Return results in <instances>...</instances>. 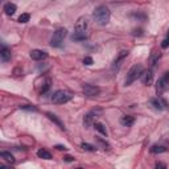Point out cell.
I'll return each instance as SVG.
<instances>
[{
  "instance_id": "obj_30",
  "label": "cell",
  "mask_w": 169,
  "mask_h": 169,
  "mask_svg": "<svg viewBox=\"0 0 169 169\" xmlns=\"http://www.w3.org/2000/svg\"><path fill=\"white\" fill-rule=\"evenodd\" d=\"M63 160H65V161H67V162H70V161H74V157H72V156H65V157H63Z\"/></svg>"
},
{
  "instance_id": "obj_24",
  "label": "cell",
  "mask_w": 169,
  "mask_h": 169,
  "mask_svg": "<svg viewBox=\"0 0 169 169\" xmlns=\"http://www.w3.org/2000/svg\"><path fill=\"white\" fill-rule=\"evenodd\" d=\"M97 140L103 147V150H110V144H108L106 140H103V139H101V137H97Z\"/></svg>"
},
{
  "instance_id": "obj_25",
  "label": "cell",
  "mask_w": 169,
  "mask_h": 169,
  "mask_svg": "<svg viewBox=\"0 0 169 169\" xmlns=\"http://www.w3.org/2000/svg\"><path fill=\"white\" fill-rule=\"evenodd\" d=\"M20 108H23V110H28V111H37V107L31 106V104H25V106H20Z\"/></svg>"
},
{
  "instance_id": "obj_20",
  "label": "cell",
  "mask_w": 169,
  "mask_h": 169,
  "mask_svg": "<svg viewBox=\"0 0 169 169\" xmlns=\"http://www.w3.org/2000/svg\"><path fill=\"white\" fill-rule=\"evenodd\" d=\"M87 38V36L84 33H74L72 36V40L73 41H84Z\"/></svg>"
},
{
  "instance_id": "obj_14",
  "label": "cell",
  "mask_w": 169,
  "mask_h": 169,
  "mask_svg": "<svg viewBox=\"0 0 169 169\" xmlns=\"http://www.w3.org/2000/svg\"><path fill=\"white\" fill-rule=\"evenodd\" d=\"M16 11H17V7H16V4H13V3H7L6 6H4V12H6V15H8V16L15 15Z\"/></svg>"
},
{
  "instance_id": "obj_21",
  "label": "cell",
  "mask_w": 169,
  "mask_h": 169,
  "mask_svg": "<svg viewBox=\"0 0 169 169\" xmlns=\"http://www.w3.org/2000/svg\"><path fill=\"white\" fill-rule=\"evenodd\" d=\"M165 151H167V148L162 147V145H153L151 148V152L152 153H162V152H165Z\"/></svg>"
},
{
  "instance_id": "obj_3",
  "label": "cell",
  "mask_w": 169,
  "mask_h": 169,
  "mask_svg": "<svg viewBox=\"0 0 169 169\" xmlns=\"http://www.w3.org/2000/svg\"><path fill=\"white\" fill-rule=\"evenodd\" d=\"M66 36H67V31H66L65 28H59V29H57V31L54 32L52 40H50V45H52L53 48L61 46V44L63 42V38H65Z\"/></svg>"
},
{
  "instance_id": "obj_23",
  "label": "cell",
  "mask_w": 169,
  "mask_h": 169,
  "mask_svg": "<svg viewBox=\"0 0 169 169\" xmlns=\"http://www.w3.org/2000/svg\"><path fill=\"white\" fill-rule=\"evenodd\" d=\"M29 19H31V15H29V13H23V15H20V16H19L17 21L24 24V23H28V21H29Z\"/></svg>"
},
{
  "instance_id": "obj_22",
  "label": "cell",
  "mask_w": 169,
  "mask_h": 169,
  "mask_svg": "<svg viewBox=\"0 0 169 169\" xmlns=\"http://www.w3.org/2000/svg\"><path fill=\"white\" fill-rule=\"evenodd\" d=\"M81 147H82V150L89 151V152H95V151H97V148H95V147L91 145V144H87V143H82V144H81Z\"/></svg>"
},
{
  "instance_id": "obj_19",
  "label": "cell",
  "mask_w": 169,
  "mask_h": 169,
  "mask_svg": "<svg viewBox=\"0 0 169 169\" xmlns=\"http://www.w3.org/2000/svg\"><path fill=\"white\" fill-rule=\"evenodd\" d=\"M0 157L4 158V160H7L8 162H11V164L15 162V157H13V155H11L9 152H2V153H0Z\"/></svg>"
},
{
  "instance_id": "obj_1",
  "label": "cell",
  "mask_w": 169,
  "mask_h": 169,
  "mask_svg": "<svg viewBox=\"0 0 169 169\" xmlns=\"http://www.w3.org/2000/svg\"><path fill=\"white\" fill-rule=\"evenodd\" d=\"M110 9L106 6H98L93 12V17L95 20V23L99 25H107L108 21H110Z\"/></svg>"
},
{
  "instance_id": "obj_4",
  "label": "cell",
  "mask_w": 169,
  "mask_h": 169,
  "mask_svg": "<svg viewBox=\"0 0 169 169\" xmlns=\"http://www.w3.org/2000/svg\"><path fill=\"white\" fill-rule=\"evenodd\" d=\"M70 99H72V94L67 93V91H63V90H58L52 95V102L56 103V104L67 103Z\"/></svg>"
},
{
  "instance_id": "obj_17",
  "label": "cell",
  "mask_w": 169,
  "mask_h": 169,
  "mask_svg": "<svg viewBox=\"0 0 169 169\" xmlns=\"http://www.w3.org/2000/svg\"><path fill=\"white\" fill-rule=\"evenodd\" d=\"M93 123H95L94 122V112H90L83 118V124H84V127H90Z\"/></svg>"
},
{
  "instance_id": "obj_15",
  "label": "cell",
  "mask_w": 169,
  "mask_h": 169,
  "mask_svg": "<svg viewBox=\"0 0 169 169\" xmlns=\"http://www.w3.org/2000/svg\"><path fill=\"white\" fill-rule=\"evenodd\" d=\"M120 123L123 124L124 127H131L132 124L135 123V118L130 116V115H124V116L120 119Z\"/></svg>"
},
{
  "instance_id": "obj_8",
  "label": "cell",
  "mask_w": 169,
  "mask_h": 169,
  "mask_svg": "<svg viewBox=\"0 0 169 169\" xmlns=\"http://www.w3.org/2000/svg\"><path fill=\"white\" fill-rule=\"evenodd\" d=\"M140 79H141V83L145 84V86H151L152 82H153V74L151 70H144L140 76Z\"/></svg>"
},
{
  "instance_id": "obj_18",
  "label": "cell",
  "mask_w": 169,
  "mask_h": 169,
  "mask_svg": "<svg viewBox=\"0 0 169 169\" xmlns=\"http://www.w3.org/2000/svg\"><path fill=\"white\" fill-rule=\"evenodd\" d=\"M37 156L40 158H44V160H50V158H52L50 152H48L46 150H38L37 151Z\"/></svg>"
},
{
  "instance_id": "obj_31",
  "label": "cell",
  "mask_w": 169,
  "mask_h": 169,
  "mask_svg": "<svg viewBox=\"0 0 169 169\" xmlns=\"http://www.w3.org/2000/svg\"><path fill=\"white\" fill-rule=\"evenodd\" d=\"M0 169H9V168H7L6 165H0Z\"/></svg>"
},
{
  "instance_id": "obj_28",
  "label": "cell",
  "mask_w": 169,
  "mask_h": 169,
  "mask_svg": "<svg viewBox=\"0 0 169 169\" xmlns=\"http://www.w3.org/2000/svg\"><path fill=\"white\" fill-rule=\"evenodd\" d=\"M168 46H169V37H167V38L161 42V48H162V49H167Z\"/></svg>"
},
{
  "instance_id": "obj_12",
  "label": "cell",
  "mask_w": 169,
  "mask_h": 169,
  "mask_svg": "<svg viewBox=\"0 0 169 169\" xmlns=\"http://www.w3.org/2000/svg\"><path fill=\"white\" fill-rule=\"evenodd\" d=\"M128 54H130V52L128 50H122L120 53L118 54V57L115 58V61H114V65H112V69H115V67H119V65H120V62L123 61L124 58H126Z\"/></svg>"
},
{
  "instance_id": "obj_33",
  "label": "cell",
  "mask_w": 169,
  "mask_h": 169,
  "mask_svg": "<svg viewBox=\"0 0 169 169\" xmlns=\"http://www.w3.org/2000/svg\"><path fill=\"white\" fill-rule=\"evenodd\" d=\"M168 37H169V31H168Z\"/></svg>"
},
{
  "instance_id": "obj_5",
  "label": "cell",
  "mask_w": 169,
  "mask_h": 169,
  "mask_svg": "<svg viewBox=\"0 0 169 169\" xmlns=\"http://www.w3.org/2000/svg\"><path fill=\"white\" fill-rule=\"evenodd\" d=\"M168 87H169V72L164 73V76L158 78V81L156 83V91L157 94H162Z\"/></svg>"
},
{
  "instance_id": "obj_27",
  "label": "cell",
  "mask_w": 169,
  "mask_h": 169,
  "mask_svg": "<svg viewBox=\"0 0 169 169\" xmlns=\"http://www.w3.org/2000/svg\"><path fill=\"white\" fill-rule=\"evenodd\" d=\"M155 169H167V165L164 162H161V161H158V162H156V165H155Z\"/></svg>"
},
{
  "instance_id": "obj_6",
  "label": "cell",
  "mask_w": 169,
  "mask_h": 169,
  "mask_svg": "<svg viewBox=\"0 0 169 169\" xmlns=\"http://www.w3.org/2000/svg\"><path fill=\"white\" fill-rule=\"evenodd\" d=\"M89 27V23H87V19L86 17H79L78 21L76 23V33H84L86 29Z\"/></svg>"
},
{
  "instance_id": "obj_16",
  "label": "cell",
  "mask_w": 169,
  "mask_h": 169,
  "mask_svg": "<svg viewBox=\"0 0 169 169\" xmlns=\"http://www.w3.org/2000/svg\"><path fill=\"white\" fill-rule=\"evenodd\" d=\"M94 128H95V130H97L99 133H102V135L107 136V128H106V126H104L103 123L95 122V123H94Z\"/></svg>"
},
{
  "instance_id": "obj_11",
  "label": "cell",
  "mask_w": 169,
  "mask_h": 169,
  "mask_svg": "<svg viewBox=\"0 0 169 169\" xmlns=\"http://www.w3.org/2000/svg\"><path fill=\"white\" fill-rule=\"evenodd\" d=\"M46 116H48L49 119H50V120H52L53 123H56L57 126H58L59 128H61V130L65 131V124L62 123V120H61V119H59L57 115H54V114H52V112H46Z\"/></svg>"
},
{
  "instance_id": "obj_32",
  "label": "cell",
  "mask_w": 169,
  "mask_h": 169,
  "mask_svg": "<svg viewBox=\"0 0 169 169\" xmlns=\"http://www.w3.org/2000/svg\"><path fill=\"white\" fill-rule=\"evenodd\" d=\"M74 169H82V168H74Z\"/></svg>"
},
{
  "instance_id": "obj_29",
  "label": "cell",
  "mask_w": 169,
  "mask_h": 169,
  "mask_svg": "<svg viewBox=\"0 0 169 169\" xmlns=\"http://www.w3.org/2000/svg\"><path fill=\"white\" fill-rule=\"evenodd\" d=\"M54 148H56V150H58V151H66V150H67L65 145H56Z\"/></svg>"
},
{
  "instance_id": "obj_2",
  "label": "cell",
  "mask_w": 169,
  "mask_h": 169,
  "mask_svg": "<svg viewBox=\"0 0 169 169\" xmlns=\"http://www.w3.org/2000/svg\"><path fill=\"white\" fill-rule=\"evenodd\" d=\"M143 72H144V70H143V66L140 65V63H136V65H133V66L130 69V72L127 73V77H126V79H124V84H126V86H130V84H132L139 77L141 76Z\"/></svg>"
},
{
  "instance_id": "obj_7",
  "label": "cell",
  "mask_w": 169,
  "mask_h": 169,
  "mask_svg": "<svg viewBox=\"0 0 169 169\" xmlns=\"http://www.w3.org/2000/svg\"><path fill=\"white\" fill-rule=\"evenodd\" d=\"M83 93L87 97H97L99 95L101 90H99V87L93 86V84H83Z\"/></svg>"
},
{
  "instance_id": "obj_26",
  "label": "cell",
  "mask_w": 169,
  "mask_h": 169,
  "mask_svg": "<svg viewBox=\"0 0 169 169\" xmlns=\"http://www.w3.org/2000/svg\"><path fill=\"white\" fill-rule=\"evenodd\" d=\"M83 63H84V65H87V66H91L94 63V61H93L91 57H84L83 58Z\"/></svg>"
},
{
  "instance_id": "obj_13",
  "label": "cell",
  "mask_w": 169,
  "mask_h": 169,
  "mask_svg": "<svg viewBox=\"0 0 169 169\" xmlns=\"http://www.w3.org/2000/svg\"><path fill=\"white\" fill-rule=\"evenodd\" d=\"M0 58H2L3 62H8L9 59H11V50H9L8 48L3 46L2 50H0Z\"/></svg>"
},
{
  "instance_id": "obj_10",
  "label": "cell",
  "mask_w": 169,
  "mask_h": 169,
  "mask_svg": "<svg viewBox=\"0 0 169 169\" xmlns=\"http://www.w3.org/2000/svg\"><path fill=\"white\" fill-rule=\"evenodd\" d=\"M150 103L153 106V108H155V110H158V111H161L164 107H168L167 102H165V101H160L158 98H152L151 101H150Z\"/></svg>"
},
{
  "instance_id": "obj_9",
  "label": "cell",
  "mask_w": 169,
  "mask_h": 169,
  "mask_svg": "<svg viewBox=\"0 0 169 169\" xmlns=\"http://www.w3.org/2000/svg\"><path fill=\"white\" fill-rule=\"evenodd\" d=\"M29 56H31V58L34 59V61H41V59H45L48 57V53L44 50H40V49H34V50L29 53Z\"/></svg>"
}]
</instances>
